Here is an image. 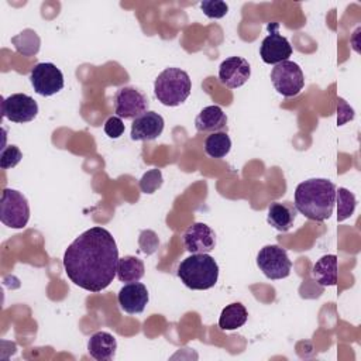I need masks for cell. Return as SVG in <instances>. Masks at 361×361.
I'll use <instances>...</instances> for the list:
<instances>
[{"label":"cell","mask_w":361,"mask_h":361,"mask_svg":"<svg viewBox=\"0 0 361 361\" xmlns=\"http://www.w3.org/2000/svg\"><path fill=\"white\" fill-rule=\"evenodd\" d=\"M231 140L227 133H212L204 140V152L212 158H223L230 152Z\"/></svg>","instance_id":"7402d4cb"},{"label":"cell","mask_w":361,"mask_h":361,"mask_svg":"<svg viewBox=\"0 0 361 361\" xmlns=\"http://www.w3.org/2000/svg\"><path fill=\"white\" fill-rule=\"evenodd\" d=\"M257 267L268 279L276 281L289 276L292 262L283 248L271 244L262 247L257 254Z\"/></svg>","instance_id":"8992f818"},{"label":"cell","mask_w":361,"mask_h":361,"mask_svg":"<svg viewBox=\"0 0 361 361\" xmlns=\"http://www.w3.org/2000/svg\"><path fill=\"white\" fill-rule=\"evenodd\" d=\"M13 44L16 49L24 55H32L39 48V38L32 30H24L18 35L13 37Z\"/></svg>","instance_id":"cb8c5ba5"},{"label":"cell","mask_w":361,"mask_h":361,"mask_svg":"<svg viewBox=\"0 0 361 361\" xmlns=\"http://www.w3.org/2000/svg\"><path fill=\"white\" fill-rule=\"evenodd\" d=\"M124 124L123 120L117 116H111L106 120L104 123V133L107 134V137L110 138H118L123 133H124Z\"/></svg>","instance_id":"f1b7e54d"},{"label":"cell","mask_w":361,"mask_h":361,"mask_svg":"<svg viewBox=\"0 0 361 361\" xmlns=\"http://www.w3.org/2000/svg\"><path fill=\"white\" fill-rule=\"evenodd\" d=\"M21 158H23V154L17 145L3 147L1 154H0V166H1V169L13 168L21 161Z\"/></svg>","instance_id":"484cf974"},{"label":"cell","mask_w":361,"mask_h":361,"mask_svg":"<svg viewBox=\"0 0 361 361\" xmlns=\"http://www.w3.org/2000/svg\"><path fill=\"white\" fill-rule=\"evenodd\" d=\"M336 200H337V220L344 221L354 213V209L357 204L355 196L345 188H338V190H336Z\"/></svg>","instance_id":"603a6c76"},{"label":"cell","mask_w":361,"mask_h":361,"mask_svg":"<svg viewBox=\"0 0 361 361\" xmlns=\"http://www.w3.org/2000/svg\"><path fill=\"white\" fill-rule=\"evenodd\" d=\"M296 207L290 202H274L268 209L267 221L278 231H288L296 219Z\"/></svg>","instance_id":"ac0fdd59"},{"label":"cell","mask_w":361,"mask_h":361,"mask_svg":"<svg viewBox=\"0 0 361 361\" xmlns=\"http://www.w3.org/2000/svg\"><path fill=\"white\" fill-rule=\"evenodd\" d=\"M178 276L189 289L206 290L216 285L219 265L209 254H192L179 264Z\"/></svg>","instance_id":"3957f363"},{"label":"cell","mask_w":361,"mask_h":361,"mask_svg":"<svg viewBox=\"0 0 361 361\" xmlns=\"http://www.w3.org/2000/svg\"><path fill=\"white\" fill-rule=\"evenodd\" d=\"M3 117L13 123H28L38 114L37 102L24 93H14L1 102Z\"/></svg>","instance_id":"8fae6325"},{"label":"cell","mask_w":361,"mask_h":361,"mask_svg":"<svg viewBox=\"0 0 361 361\" xmlns=\"http://www.w3.org/2000/svg\"><path fill=\"white\" fill-rule=\"evenodd\" d=\"M192 82L188 72L179 68L164 69L154 82V94L164 106L182 104L190 94Z\"/></svg>","instance_id":"277c9868"},{"label":"cell","mask_w":361,"mask_h":361,"mask_svg":"<svg viewBox=\"0 0 361 361\" xmlns=\"http://www.w3.org/2000/svg\"><path fill=\"white\" fill-rule=\"evenodd\" d=\"M148 97L135 87H120L114 94V113L120 118L133 120L147 111Z\"/></svg>","instance_id":"ba28073f"},{"label":"cell","mask_w":361,"mask_h":361,"mask_svg":"<svg viewBox=\"0 0 361 361\" xmlns=\"http://www.w3.org/2000/svg\"><path fill=\"white\" fill-rule=\"evenodd\" d=\"M148 299V290L145 285L140 282H130L124 285L117 295L120 307L130 314L141 313L145 309Z\"/></svg>","instance_id":"9a60e30c"},{"label":"cell","mask_w":361,"mask_h":361,"mask_svg":"<svg viewBox=\"0 0 361 361\" xmlns=\"http://www.w3.org/2000/svg\"><path fill=\"white\" fill-rule=\"evenodd\" d=\"M161 185H162V173L159 169H151L140 180V188L144 193H152Z\"/></svg>","instance_id":"4316f807"},{"label":"cell","mask_w":361,"mask_h":361,"mask_svg":"<svg viewBox=\"0 0 361 361\" xmlns=\"http://www.w3.org/2000/svg\"><path fill=\"white\" fill-rule=\"evenodd\" d=\"M30 82L35 93L41 96H52L63 89V75L61 69L51 62L37 63L31 69Z\"/></svg>","instance_id":"9c48e42d"},{"label":"cell","mask_w":361,"mask_h":361,"mask_svg":"<svg viewBox=\"0 0 361 361\" xmlns=\"http://www.w3.org/2000/svg\"><path fill=\"white\" fill-rule=\"evenodd\" d=\"M164 118L155 111H145L131 124V140L134 141H151L158 138L164 131Z\"/></svg>","instance_id":"5bb4252c"},{"label":"cell","mask_w":361,"mask_h":361,"mask_svg":"<svg viewBox=\"0 0 361 361\" xmlns=\"http://www.w3.org/2000/svg\"><path fill=\"white\" fill-rule=\"evenodd\" d=\"M138 244H140V250L144 254L149 255L157 251V248L159 245V240H158V235L152 230H142L140 234V238H138Z\"/></svg>","instance_id":"83f0119b"},{"label":"cell","mask_w":361,"mask_h":361,"mask_svg":"<svg viewBox=\"0 0 361 361\" xmlns=\"http://www.w3.org/2000/svg\"><path fill=\"white\" fill-rule=\"evenodd\" d=\"M312 275L322 286H333L337 283V257L333 254L323 255L312 269Z\"/></svg>","instance_id":"d6986e66"},{"label":"cell","mask_w":361,"mask_h":361,"mask_svg":"<svg viewBox=\"0 0 361 361\" xmlns=\"http://www.w3.org/2000/svg\"><path fill=\"white\" fill-rule=\"evenodd\" d=\"M30 219V206L23 193L6 188L0 199V220L10 228H24Z\"/></svg>","instance_id":"5b68a950"},{"label":"cell","mask_w":361,"mask_h":361,"mask_svg":"<svg viewBox=\"0 0 361 361\" xmlns=\"http://www.w3.org/2000/svg\"><path fill=\"white\" fill-rule=\"evenodd\" d=\"M278 23H274L268 27L271 32L262 39L259 47L261 59L269 65H276L288 61V58L292 55V47L288 38L278 32Z\"/></svg>","instance_id":"30bf717a"},{"label":"cell","mask_w":361,"mask_h":361,"mask_svg":"<svg viewBox=\"0 0 361 361\" xmlns=\"http://www.w3.org/2000/svg\"><path fill=\"white\" fill-rule=\"evenodd\" d=\"M336 203V186L324 178L300 182L295 190V207L305 217L316 221L330 219Z\"/></svg>","instance_id":"7a4b0ae2"},{"label":"cell","mask_w":361,"mask_h":361,"mask_svg":"<svg viewBox=\"0 0 361 361\" xmlns=\"http://www.w3.org/2000/svg\"><path fill=\"white\" fill-rule=\"evenodd\" d=\"M195 127L203 134L224 131L227 128V116L220 106H207L196 116Z\"/></svg>","instance_id":"2e32d148"},{"label":"cell","mask_w":361,"mask_h":361,"mask_svg":"<svg viewBox=\"0 0 361 361\" xmlns=\"http://www.w3.org/2000/svg\"><path fill=\"white\" fill-rule=\"evenodd\" d=\"M251 75L250 63L241 56H230L220 63L219 80L221 85L230 89L243 86Z\"/></svg>","instance_id":"4fadbf2b"},{"label":"cell","mask_w":361,"mask_h":361,"mask_svg":"<svg viewBox=\"0 0 361 361\" xmlns=\"http://www.w3.org/2000/svg\"><path fill=\"white\" fill-rule=\"evenodd\" d=\"M183 245L190 254H207L216 247V234L213 228L204 223H193L183 235Z\"/></svg>","instance_id":"7c38bea8"},{"label":"cell","mask_w":361,"mask_h":361,"mask_svg":"<svg viewBox=\"0 0 361 361\" xmlns=\"http://www.w3.org/2000/svg\"><path fill=\"white\" fill-rule=\"evenodd\" d=\"M247 319H248V312L244 307V305H241L238 302L230 303L220 313L219 327L221 330H235V329L244 326Z\"/></svg>","instance_id":"44dd1931"},{"label":"cell","mask_w":361,"mask_h":361,"mask_svg":"<svg viewBox=\"0 0 361 361\" xmlns=\"http://www.w3.org/2000/svg\"><path fill=\"white\" fill-rule=\"evenodd\" d=\"M118 250L111 233L92 227L76 237L63 254V269L68 278L89 292H102L114 279Z\"/></svg>","instance_id":"6da1fadb"},{"label":"cell","mask_w":361,"mask_h":361,"mask_svg":"<svg viewBox=\"0 0 361 361\" xmlns=\"http://www.w3.org/2000/svg\"><path fill=\"white\" fill-rule=\"evenodd\" d=\"M117 341L113 334L107 331H97L90 336L87 341V351L90 357L97 361H110L114 358Z\"/></svg>","instance_id":"e0dca14e"},{"label":"cell","mask_w":361,"mask_h":361,"mask_svg":"<svg viewBox=\"0 0 361 361\" xmlns=\"http://www.w3.org/2000/svg\"><path fill=\"white\" fill-rule=\"evenodd\" d=\"M144 262L140 258L134 255H126L118 258L116 275L120 282H138L144 276Z\"/></svg>","instance_id":"ffe728a7"},{"label":"cell","mask_w":361,"mask_h":361,"mask_svg":"<svg viewBox=\"0 0 361 361\" xmlns=\"http://www.w3.org/2000/svg\"><path fill=\"white\" fill-rule=\"evenodd\" d=\"M200 8L209 18H221L228 11V6L221 0H204L200 3Z\"/></svg>","instance_id":"d4e9b609"},{"label":"cell","mask_w":361,"mask_h":361,"mask_svg":"<svg viewBox=\"0 0 361 361\" xmlns=\"http://www.w3.org/2000/svg\"><path fill=\"white\" fill-rule=\"evenodd\" d=\"M271 80L275 90L285 96H296L305 86V76L298 63L292 61H283L276 63L271 72Z\"/></svg>","instance_id":"52a82bcc"}]
</instances>
